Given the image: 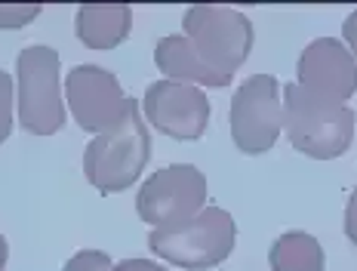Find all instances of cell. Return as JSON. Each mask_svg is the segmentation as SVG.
I'll use <instances>...</instances> for the list:
<instances>
[{
    "label": "cell",
    "instance_id": "1",
    "mask_svg": "<svg viewBox=\"0 0 357 271\" xmlns=\"http://www.w3.org/2000/svg\"><path fill=\"white\" fill-rule=\"evenodd\" d=\"M151 161V136H148L142 102L130 96L121 124L108 133L93 136L84 152V176L99 194H117L139 182Z\"/></svg>",
    "mask_w": 357,
    "mask_h": 271
},
{
    "label": "cell",
    "instance_id": "2",
    "mask_svg": "<svg viewBox=\"0 0 357 271\" xmlns=\"http://www.w3.org/2000/svg\"><path fill=\"white\" fill-rule=\"evenodd\" d=\"M284 130L296 152L314 161H336L351 148L354 111L345 102H333L308 93L299 84H284Z\"/></svg>",
    "mask_w": 357,
    "mask_h": 271
},
{
    "label": "cell",
    "instance_id": "3",
    "mask_svg": "<svg viewBox=\"0 0 357 271\" xmlns=\"http://www.w3.org/2000/svg\"><path fill=\"white\" fill-rule=\"evenodd\" d=\"M237 225L231 213L222 207H204L191 219L154 228L148 235V250L158 259H167L169 265L188 271H210L234 253Z\"/></svg>",
    "mask_w": 357,
    "mask_h": 271
},
{
    "label": "cell",
    "instance_id": "4",
    "mask_svg": "<svg viewBox=\"0 0 357 271\" xmlns=\"http://www.w3.org/2000/svg\"><path fill=\"white\" fill-rule=\"evenodd\" d=\"M53 47H25L16 59V115L25 133L56 136L65 126V99Z\"/></svg>",
    "mask_w": 357,
    "mask_h": 271
},
{
    "label": "cell",
    "instance_id": "5",
    "mask_svg": "<svg viewBox=\"0 0 357 271\" xmlns=\"http://www.w3.org/2000/svg\"><path fill=\"white\" fill-rule=\"evenodd\" d=\"M182 34L191 41V47L219 78L231 80L241 65L247 62L256 31L247 13L234 6H191L182 16Z\"/></svg>",
    "mask_w": 357,
    "mask_h": 271
},
{
    "label": "cell",
    "instance_id": "6",
    "mask_svg": "<svg viewBox=\"0 0 357 271\" xmlns=\"http://www.w3.org/2000/svg\"><path fill=\"white\" fill-rule=\"evenodd\" d=\"M278 78L271 74H252L231 96V139L243 154H265L278 145L284 130V99H280Z\"/></svg>",
    "mask_w": 357,
    "mask_h": 271
},
{
    "label": "cell",
    "instance_id": "7",
    "mask_svg": "<svg viewBox=\"0 0 357 271\" xmlns=\"http://www.w3.org/2000/svg\"><path fill=\"white\" fill-rule=\"evenodd\" d=\"M206 203V176L195 163H173L163 167L154 176L145 179V185L136 194L139 219L154 228H169L191 216H197Z\"/></svg>",
    "mask_w": 357,
    "mask_h": 271
},
{
    "label": "cell",
    "instance_id": "8",
    "mask_svg": "<svg viewBox=\"0 0 357 271\" xmlns=\"http://www.w3.org/2000/svg\"><path fill=\"white\" fill-rule=\"evenodd\" d=\"M210 111L213 105L200 87L167 78L154 80L142 99V117L176 142H197L210 126Z\"/></svg>",
    "mask_w": 357,
    "mask_h": 271
},
{
    "label": "cell",
    "instance_id": "9",
    "mask_svg": "<svg viewBox=\"0 0 357 271\" xmlns=\"http://www.w3.org/2000/svg\"><path fill=\"white\" fill-rule=\"evenodd\" d=\"M65 102L84 133H108L121 124L130 96L121 80L99 65H77L65 78Z\"/></svg>",
    "mask_w": 357,
    "mask_h": 271
},
{
    "label": "cell",
    "instance_id": "10",
    "mask_svg": "<svg viewBox=\"0 0 357 271\" xmlns=\"http://www.w3.org/2000/svg\"><path fill=\"white\" fill-rule=\"evenodd\" d=\"M296 84L333 102H348L357 93V62L336 37H317L296 62Z\"/></svg>",
    "mask_w": 357,
    "mask_h": 271
},
{
    "label": "cell",
    "instance_id": "11",
    "mask_svg": "<svg viewBox=\"0 0 357 271\" xmlns=\"http://www.w3.org/2000/svg\"><path fill=\"white\" fill-rule=\"evenodd\" d=\"M132 10L126 3H84L74 13V34L89 50H114L130 37Z\"/></svg>",
    "mask_w": 357,
    "mask_h": 271
},
{
    "label": "cell",
    "instance_id": "12",
    "mask_svg": "<svg viewBox=\"0 0 357 271\" xmlns=\"http://www.w3.org/2000/svg\"><path fill=\"white\" fill-rule=\"evenodd\" d=\"M154 62L167 80H178V84H191V87H210V89H225L231 80L219 78L210 65L195 52L191 41L185 34H167L160 37V43L154 47Z\"/></svg>",
    "mask_w": 357,
    "mask_h": 271
},
{
    "label": "cell",
    "instance_id": "13",
    "mask_svg": "<svg viewBox=\"0 0 357 271\" xmlns=\"http://www.w3.org/2000/svg\"><path fill=\"white\" fill-rule=\"evenodd\" d=\"M271 271H324L326 256L321 240L308 231H284L268 250Z\"/></svg>",
    "mask_w": 357,
    "mask_h": 271
},
{
    "label": "cell",
    "instance_id": "14",
    "mask_svg": "<svg viewBox=\"0 0 357 271\" xmlns=\"http://www.w3.org/2000/svg\"><path fill=\"white\" fill-rule=\"evenodd\" d=\"M13 96H16V84L6 71H0V145L10 139L13 133Z\"/></svg>",
    "mask_w": 357,
    "mask_h": 271
},
{
    "label": "cell",
    "instance_id": "15",
    "mask_svg": "<svg viewBox=\"0 0 357 271\" xmlns=\"http://www.w3.org/2000/svg\"><path fill=\"white\" fill-rule=\"evenodd\" d=\"M40 16L37 3H0V28H22Z\"/></svg>",
    "mask_w": 357,
    "mask_h": 271
},
{
    "label": "cell",
    "instance_id": "16",
    "mask_svg": "<svg viewBox=\"0 0 357 271\" xmlns=\"http://www.w3.org/2000/svg\"><path fill=\"white\" fill-rule=\"evenodd\" d=\"M111 268H114V262L102 250H80L65 262V271H111Z\"/></svg>",
    "mask_w": 357,
    "mask_h": 271
},
{
    "label": "cell",
    "instance_id": "17",
    "mask_svg": "<svg viewBox=\"0 0 357 271\" xmlns=\"http://www.w3.org/2000/svg\"><path fill=\"white\" fill-rule=\"evenodd\" d=\"M111 271H167V268L151 259H142V256H130V259H123V262H114Z\"/></svg>",
    "mask_w": 357,
    "mask_h": 271
},
{
    "label": "cell",
    "instance_id": "18",
    "mask_svg": "<svg viewBox=\"0 0 357 271\" xmlns=\"http://www.w3.org/2000/svg\"><path fill=\"white\" fill-rule=\"evenodd\" d=\"M345 237L357 247V188L348 198V207H345Z\"/></svg>",
    "mask_w": 357,
    "mask_h": 271
},
{
    "label": "cell",
    "instance_id": "19",
    "mask_svg": "<svg viewBox=\"0 0 357 271\" xmlns=\"http://www.w3.org/2000/svg\"><path fill=\"white\" fill-rule=\"evenodd\" d=\"M342 37H345V47H348V52H351L354 62H357V10L342 22Z\"/></svg>",
    "mask_w": 357,
    "mask_h": 271
},
{
    "label": "cell",
    "instance_id": "20",
    "mask_svg": "<svg viewBox=\"0 0 357 271\" xmlns=\"http://www.w3.org/2000/svg\"><path fill=\"white\" fill-rule=\"evenodd\" d=\"M6 262H10V244H6V237L0 235V271L6 268Z\"/></svg>",
    "mask_w": 357,
    "mask_h": 271
}]
</instances>
